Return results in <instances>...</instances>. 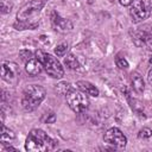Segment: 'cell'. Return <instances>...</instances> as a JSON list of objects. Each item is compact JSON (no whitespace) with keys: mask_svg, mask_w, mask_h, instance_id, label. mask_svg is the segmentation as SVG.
<instances>
[{"mask_svg":"<svg viewBox=\"0 0 152 152\" xmlns=\"http://www.w3.org/2000/svg\"><path fill=\"white\" fill-rule=\"evenodd\" d=\"M46 0H31L25 4L17 13V21L14 23V28L17 30H33L38 26L37 18L40 11L45 6Z\"/></svg>","mask_w":152,"mask_h":152,"instance_id":"obj_1","label":"cell"},{"mask_svg":"<svg viewBox=\"0 0 152 152\" xmlns=\"http://www.w3.org/2000/svg\"><path fill=\"white\" fill-rule=\"evenodd\" d=\"M57 141L49 137L43 129H32L25 141V150L28 152H46L55 148Z\"/></svg>","mask_w":152,"mask_h":152,"instance_id":"obj_2","label":"cell"},{"mask_svg":"<svg viewBox=\"0 0 152 152\" xmlns=\"http://www.w3.org/2000/svg\"><path fill=\"white\" fill-rule=\"evenodd\" d=\"M44 99H45V89L42 86L31 84L24 89L21 104L25 110L32 112L42 103Z\"/></svg>","mask_w":152,"mask_h":152,"instance_id":"obj_3","label":"cell"},{"mask_svg":"<svg viewBox=\"0 0 152 152\" xmlns=\"http://www.w3.org/2000/svg\"><path fill=\"white\" fill-rule=\"evenodd\" d=\"M36 57L40 61L43 68L45 69V71L48 72L49 76L53 77V78H62L63 75H64V69L61 64V62L53 57L52 55L48 53V52H44L42 50H37L34 52Z\"/></svg>","mask_w":152,"mask_h":152,"instance_id":"obj_4","label":"cell"},{"mask_svg":"<svg viewBox=\"0 0 152 152\" xmlns=\"http://www.w3.org/2000/svg\"><path fill=\"white\" fill-rule=\"evenodd\" d=\"M65 99H66L69 107L75 113H82L89 106V99L83 91H77V90L71 89L69 93H66Z\"/></svg>","mask_w":152,"mask_h":152,"instance_id":"obj_5","label":"cell"},{"mask_svg":"<svg viewBox=\"0 0 152 152\" xmlns=\"http://www.w3.org/2000/svg\"><path fill=\"white\" fill-rule=\"evenodd\" d=\"M103 140H104V142H107L114 147H119V148L125 147L127 144L126 135L116 127H112V128L107 129L103 134Z\"/></svg>","mask_w":152,"mask_h":152,"instance_id":"obj_6","label":"cell"},{"mask_svg":"<svg viewBox=\"0 0 152 152\" xmlns=\"http://www.w3.org/2000/svg\"><path fill=\"white\" fill-rule=\"evenodd\" d=\"M129 14L132 17V21L133 23H140L142 20H145L148 14H150V10L146 6V4L142 0H134L131 5L129 8Z\"/></svg>","mask_w":152,"mask_h":152,"instance_id":"obj_7","label":"cell"},{"mask_svg":"<svg viewBox=\"0 0 152 152\" xmlns=\"http://www.w3.org/2000/svg\"><path fill=\"white\" fill-rule=\"evenodd\" d=\"M19 66L13 62H4L1 65V77L8 83H15L19 77Z\"/></svg>","mask_w":152,"mask_h":152,"instance_id":"obj_8","label":"cell"},{"mask_svg":"<svg viewBox=\"0 0 152 152\" xmlns=\"http://www.w3.org/2000/svg\"><path fill=\"white\" fill-rule=\"evenodd\" d=\"M51 24H52V27L59 33H66V32H70L72 30L71 21L62 18L57 12L51 13Z\"/></svg>","mask_w":152,"mask_h":152,"instance_id":"obj_9","label":"cell"},{"mask_svg":"<svg viewBox=\"0 0 152 152\" xmlns=\"http://www.w3.org/2000/svg\"><path fill=\"white\" fill-rule=\"evenodd\" d=\"M25 70L28 75L31 76H36L38 74L42 72L43 70V65L40 63V61L37 57H32L31 59H28L27 62H25Z\"/></svg>","mask_w":152,"mask_h":152,"instance_id":"obj_10","label":"cell"},{"mask_svg":"<svg viewBox=\"0 0 152 152\" xmlns=\"http://www.w3.org/2000/svg\"><path fill=\"white\" fill-rule=\"evenodd\" d=\"M76 86L81 91L86 93L87 95H90V96H94V97L99 96V89L93 83H90L88 81H77Z\"/></svg>","mask_w":152,"mask_h":152,"instance_id":"obj_11","label":"cell"},{"mask_svg":"<svg viewBox=\"0 0 152 152\" xmlns=\"http://www.w3.org/2000/svg\"><path fill=\"white\" fill-rule=\"evenodd\" d=\"M131 83L137 94H141L145 89V83L142 80V76L139 72H132L131 74Z\"/></svg>","mask_w":152,"mask_h":152,"instance_id":"obj_12","label":"cell"},{"mask_svg":"<svg viewBox=\"0 0 152 152\" xmlns=\"http://www.w3.org/2000/svg\"><path fill=\"white\" fill-rule=\"evenodd\" d=\"M14 138H15L14 132H13L12 129L7 128V127L5 126V124H2V125H1V134H0V140H1V142H2V144L10 142V141H12Z\"/></svg>","mask_w":152,"mask_h":152,"instance_id":"obj_13","label":"cell"},{"mask_svg":"<svg viewBox=\"0 0 152 152\" xmlns=\"http://www.w3.org/2000/svg\"><path fill=\"white\" fill-rule=\"evenodd\" d=\"M64 64H65L66 68H69V69H71V70H76V69H78V66H80L78 61L76 59V57H75L72 53H69V55L64 58Z\"/></svg>","mask_w":152,"mask_h":152,"instance_id":"obj_14","label":"cell"},{"mask_svg":"<svg viewBox=\"0 0 152 152\" xmlns=\"http://www.w3.org/2000/svg\"><path fill=\"white\" fill-rule=\"evenodd\" d=\"M71 89H72V88H71L70 83H66V82H61V83H58L57 87H56V90H57L59 94H62V95H66V93H69Z\"/></svg>","mask_w":152,"mask_h":152,"instance_id":"obj_15","label":"cell"},{"mask_svg":"<svg viewBox=\"0 0 152 152\" xmlns=\"http://www.w3.org/2000/svg\"><path fill=\"white\" fill-rule=\"evenodd\" d=\"M115 64L119 69H122V70H126L128 68V62L125 57H122L121 55H118L115 57Z\"/></svg>","mask_w":152,"mask_h":152,"instance_id":"obj_16","label":"cell"},{"mask_svg":"<svg viewBox=\"0 0 152 152\" xmlns=\"http://www.w3.org/2000/svg\"><path fill=\"white\" fill-rule=\"evenodd\" d=\"M68 51V44L66 43H61L55 48V53L58 57H63L65 55V52Z\"/></svg>","mask_w":152,"mask_h":152,"instance_id":"obj_17","label":"cell"},{"mask_svg":"<svg viewBox=\"0 0 152 152\" xmlns=\"http://www.w3.org/2000/svg\"><path fill=\"white\" fill-rule=\"evenodd\" d=\"M138 137H139L140 139H148V138L152 137V129L148 128V127H144V128H141V129L139 131Z\"/></svg>","mask_w":152,"mask_h":152,"instance_id":"obj_18","label":"cell"},{"mask_svg":"<svg viewBox=\"0 0 152 152\" xmlns=\"http://www.w3.org/2000/svg\"><path fill=\"white\" fill-rule=\"evenodd\" d=\"M0 7L2 13H8L12 10V2L11 0H0Z\"/></svg>","mask_w":152,"mask_h":152,"instance_id":"obj_19","label":"cell"},{"mask_svg":"<svg viewBox=\"0 0 152 152\" xmlns=\"http://www.w3.org/2000/svg\"><path fill=\"white\" fill-rule=\"evenodd\" d=\"M42 121L45 122V124H53V122L56 121V115H55V113L50 112V113L44 114V116L42 118Z\"/></svg>","mask_w":152,"mask_h":152,"instance_id":"obj_20","label":"cell"},{"mask_svg":"<svg viewBox=\"0 0 152 152\" xmlns=\"http://www.w3.org/2000/svg\"><path fill=\"white\" fill-rule=\"evenodd\" d=\"M19 56H20V57H21V59H23V61H25V62H27L28 59H31V58L33 57L32 52H31V51H28V50H21V51L19 52Z\"/></svg>","mask_w":152,"mask_h":152,"instance_id":"obj_21","label":"cell"},{"mask_svg":"<svg viewBox=\"0 0 152 152\" xmlns=\"http://www.w3.org/2000/svg\"><path fill=\"white\" fill-rule=\"evenodd\" d=\"M133 1H134V0H119V2H120L122 6H129V5H132Z\"/></svg>","mask_w":152,"mask_h":152,"instance_id":"obj_22","label":"cell"},{"mask_svg":"<svg viewBox=\"0 0 152 152\" xmlns=\"http://www.w3.org/2000/svg\"><path fill=\"white\" fill-rule=\"evenodd\" d=\"M5 151H17L14 147H12V146H6L5 147Z\"/></svg>","mask_w":152,"mask_h":152,"instance_id":"obj_23","label":"cell"},{"mask_svg":"<svg viewBox=\"0 0 152 152\" xmlns=\"http://www.w3.org/2000/svg\"><path fill=\"white\" fill-rule=\"evenodd\" d=\"M148 81H150V82H152V69L148 71Z\"/></svg>","mask_w":152,"mask_h":152,"instance_id":"obj_24","label":"cell"},{"mask_svg":"<svg viewBox=\"0 0 152 152\" xmlns=\"http://www.w3.org/2000/svg\"><path fill=\"white\" fill-rule=\"evenodd\" d=\"M148 62H150V64L152 65V56H151V58H150V61H148Z\"/></svg>","mask_w":152,"mask_h":152,"instance_id":"obj_25","label":"cell"}]
</instances>
